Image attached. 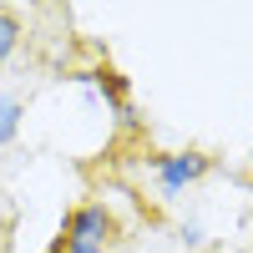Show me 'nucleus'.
<instances>
[{
  "mask_svg": "<svg viewBox=\"0 0 253 253\" xmlns=\"http://www.w3.org/2000/svg\"><path fill=\"white\" fill-rule=\"evenodd\" d=\"M66 253H107V248H66Z\"/></svg>",
  "mask_w": 253,
  "mask_h": 253,
  "instance_id": "8",
  "label": "nucleus"
},
{
  "mask_svg": "<svg viewBox=\"0 0 253 253\" xmlns=\"http://www.w3.org/2000/svg\"><path fill=\"white\" fill-rule=\"evenodd\" d=\"M20 126H26V101H20V91H0V147H10L20 137Z\"/></svg>",
  "mask_w": 253,
  "mask_h": 253,
  "instance_id": "4",
  "label": "nucleus"
},
{
  "mask_svg": "<svg viewBox=\"0 0 253 253\" xmlns=\"http://www.w3.org/2000/svg\"><path fill=\"white\" fill-rule=\"evenodd\" d=\"M20 36H26V31H20V15L0 5V71H5L10 61H15V51H20Z\"/></svg>",
  "mask_w": 253,
  "mask_h": 253,
  "instance_id": "5",
  "label": "nucleus"
},
{
  "mask_svg": "<svg viewBox=\"0 0 253 253\" xmlns=\"http://www.w3.org/2000/svg\"><path fill=\"white\" fill-rule=\"evenodd\" d=\"M208 172H213V157H208V152H157L152 157V182H157L162 203L182 198L187 187H198Z\"/></svg>",
  "mask_w": 253,
  "mask_h": 253,
  "instance_id": "2",
  "label": "nucleus"
},
{
  "mask_svg": "<svg viewBox=\"0 0 253 253\" xmlns=\"http://www.w3.org/2000/svg\"><path fill=\"white\" fill-rule=\"evenodd\" d=\"M182 238L193 243V248H203V228H198V223H182Z\"/></svg>",
  "mask_w": 253,
  "mask_h": 253,
  "instance_id": "6",
  "label": "nucleus"
},
{
  "mask_svg": "<svg viewBox=\"0 0 253 253\" xmlns=\"http://www.w3.org/2000/svg\"><path fill=\"white\" fill-rule=\"evenodd\" d=\"M91 86H96V101H107L112 112L132 101V86H126V76H122V71H112V66H96V71H91Z\"/></svg>",
  "mask_w": 253,
  "mask_h": 253,
  "instance_id": "3",
  "label": "nucleus"
},
{
  "mask_svg": "<svg viewBox=\"0 0 253 253\" xmlns=\"http://www.w3.org/2000/svg\"><path fill=\"white\" fill-rule=\"evenodd\" d=\"M117 122H122V126H137V107H132V101H126V107H117Z\"/></svg>",
  "mask_w": 253,
  "mask_h": 253,
  "instance_id": "7",
  "label": "nucleus"
},
{
  "mask_svg": "<svg viewBox=\"0 0 253 253\" xmlns=\"http://www.w3.org/2000/svg\"><path fill=\"white\" fill-rule=\"evenodd\" d=\"M117 238V218L107 203H76L66 223H61V238L51 243V253H66V248H112Z\"/></svg>",
  "mask_w": 253,
  "mask_h": 253,
  "instance_id": "1",
  "label": "nucleus"
}]
</instances>
